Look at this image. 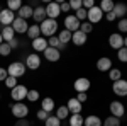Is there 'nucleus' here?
<instances>
[{
  "label": "nucleus",
  "instance_id": "bb28decb",
  "mask_svg": "<svg viewBox=\"0 0 127 126\" xmlns=\"http://www.w3.org/2000/svg\"><path fill=\"white\" fill-rule=\"evenodd\" d=\"M27 36L31 39H36L41 36V27L39 24H34V26H29V29H27Z\"/></svg>",
  "mask_w": 127,
  "mask_h": 126
},
{
  "label": "nucleus",
  "instance_id": "72a5a7b5",
  "mask_svg": "<svg viewBox=\"0 0 127 126\" xmlns=\"http://www.w3.org/2000/svg\"><path fill=\"white\" fill-rule=\"evenodd\" d=\"M22 7V2L20 0H9L7 2V9L12 12H19V9Z\"/></svg>",
  "mask_w": 127,
  "mask_h": 126
},
{
  "label": "nucleus",
  "instance_id": "f8f14e48",
  "mask_svg": "<svg viewBox=\"0 0 127 126\" xmlns=\"http://www.w3.org/2000/svg\"><path fill=\"white\" fill-rule=\"evenodd\" d=\"M64 29L69 31V32H75V31L80 29V20L75 17V15H66L64 17Z\"/></svg>",
  "mask_w": 127,
  "mask_h": 126
},
{
  "label": "nucleus",
  "instance_id": "a878e982",
  "mask_svg": "<svg viewBox=\"0 0 127 126\" xmlns=\"http://www.w3.org/2000/svg\"><path fill=\"white\" fill-rule=\"evenodd\" d=\"M71 36H73V32H69V31L63 29V31L58 34V39H59V43H61V44H64V46H66L69 41H71Z\"/></svg>",
  "mask_w": 127,
  "mask_h": 126
},
{
  "label": "nucleus",
  "instance_id": "6ab92c4d",
  "mask_svg": "<svg viewBox=\"0 0 127 126\" xmlns=\"http://www.w3.org/2000/svg\"><path fill=\"white\" fill-rule=\"evenodd\" d=\"M97 68L100 70V72H108V70L112 68V60L108 58V56H102V58H98Z\"/></svg>",
  "mask_w": 127,
  "mask_h": 126
},
{
  "label": "nucleus",
  "instance_id": "f3484780",
  "mask_svg": "<svg viewBox=\"0 0 127 126\" xmlns=\"http://www.w3.org/2000/svg\"><path fill=\"white\" fill-rule=\"evenodd\" d=\"M68 111H69V114H81V102H78L75 97H71L68 101Z\"/></svg>",
  "mask_w": 127,
  "mask_h": 126
},
{
  "label": "nucleus",
  "instance_id": "c9c22d12",
  "mask_svg": "<svg viewBox=\"0 0 127 126\" xmlns=\"http://www.w3.org/2000/svg\"><path fill=\"white\" fill-rule=\"evenodd\" d=\"M44 125L46 126H61V121H59L56 116H51V114H49V118L44 121Z\"/></svg>",
  "mask_w": 127,
  "mask_h": 126
},
{
  "label": "nucleus",
  "instance_id": "79ce46f5",
  "mask_svg": "<svg viewBox=\"0 0 127 126\" xmlns=\"http://www.w3.org/2000/svg\"><path fill=\"white\" fill-rule=\"evenodd\" d=\"M81 7H83V0H71L69 2V9H73L75 12L78 9H81Z\"/></svg>",
  "mask_w": 127,
  "mask_h": 126
},
{
  "label": "nucleus",
  "instance_id": "aec40b11",
  "mask_svg": "<svg viewBox=\"0 0 127 126\" xmlns=\"http://www.w3.org/2000/svg\"><path fill=\"white\" fill-rule=\"evenodd\" d=\"M32 19L36 20V22H44V20L48 19V15H46V9L39 5V7H36L34 9V14H32Z\"/></svg>",
  "mask_w": 127,
  "mask_h": 126
},
{
  "label": "nucleus",
  "instance_id": "ddd939ff",
  "mask_svg": "<svg viewBox=\"0 0 127 126\" xmlns=\"http://www.w3.org/2000/svg\"><path fill=\"white\" fill-rule=\"evenodd\" d=\"M108 44H110V48H114V49L124 48V38H122V34H119V32L110 34L108 36Z\"/></svg>",
  "mask_w": 127,
  "mask_h": 126
},
{
  "label": "nucleus",
  "instance_id": "a211bd4d",
  "mask_svg": "<svg viewBox=\"0 0 127 126\" xmlns=\"http://www.w3.org/2000/svg\"><path fill=\"white\" fill-rule=\"evenodd\" d=\"M71 43L73 44H76V46H83L85 43H87V34H83L81 31H75L73 32V36H71Z\"/></svg>",
  "mask_w": 127,
  "mask_h": 126
},
{
  "label": "nucleus",
  "instance_id": "4c0bfd02",
  "mask_svg": "<svg viewBox=\"0 0 127 126\" xmlns=\"http://www.w3.org/2000/svg\"><path fill=\"white\" fill-rule=\"evenodd\" d=\"M80 31H81L83 34H88V32L93 31V24H90V22H81V24H80Z\"/></svg>",
  "mask_w": 127,
  "mask_h": 126
},
{
  "label": "nucleus",
  "instance_id": "423d86ee",
  "mask_svg": "<svg viewBox=\"0 0 127 126\" xmlns=\"http://www.w3.org/2000/svg\"><path fill=\"white\" fill-rule=\"evenodd\" d=\"M44 9H46V15H48V19H54V20H56L59 15H61L59 2H49Z\"/></svg>",
  "mask_w": 127,
  "mask_h": 126
},
{
  "label": "nucleus",
  "instance_id": "c03bdc74",
  "mask_svg": "<svg viewBox=\"0 0 127 126\" xmlns=\"http://www.w3.org/2000/svg\"><path fill=\"white\" fill-rule=\"evenodd\" d=\"M36 116H37V119H41V121H46L49 118V113H46L44 109H39V111L36 113Z\"/></svg>",
  "mask_w": 127,
  "mask_h": 126
},
{
  "label": "nucleus",
  "instance_id": "c85d7f7f",
  "mask_svg": "<svg viewBox=\"0 0 127 126\" xmlns=\"http://www.w3.org/2000/svg\"><path fill=\"white\" fill-rule=\"evenodd\" d=\"M48 44L51 46V48H56V49H59V51H63V49L66 48L64 44H61V43H59L58 36H51V38L48 39Z\"/></svg>",
  "mask_w": 127,
  "mask_h": 126
},
{
  "label": "nucleus",
  "instance_id": "ea45409f",
  "mask_svg": "<svg viewBox=\"0 0 127 126\" xmlns=\"http://www.w3.org/2000/svg\"><path fill=\"white\" fill-rule=\"evenodd\" d=\"M5 85L12 90L14 87H17V85H19V84H17V78H15V77H10V75H9V77L5 78Z\"/></svg>",
  "mask_w": 127,
  "mask_h": 126
},
{
  "label": "nucleus",
  "instance_id": "6e6552de",
  "mask_svg": "<svg viewBox=\"0 0 127 126\" xmlns=\"http://www.w3.org/2000/svg\"><path fill=\"white\" fill-rule=\"evenodd\" d=\"M15 20V12H12L9 9H2L0 12V24L5 27V26H12V22Z\"/></svg>",
  "mask_w": 127,
  "mask_h": 126
},
{
  "label": "nucleus",
  "instance_id": "f257e3e1",
  "mask_svg": "<svg viewBox=\"0 0 127 126\" xmlns=\"http://www.w3.org/2000/svg\"><path fill=\"white\" fill-rule=\"evenodd\" d=\"M41 34L42 36H48V38H51V36H56V31H58V22L54 19H46L44 22H41Z\"/></svg>",
  "mask_w": 127,
  "mask_h": 126
},
{
  "label": "nucleus",
  "instance_id": "5fc2aeb1",
  "mask_svg": "<svg viewBox=\"0 0 127 126\" xmlns=\"http://www.w3.org/2000/svg\"><path fill=\"white\" fill-rule=\"evenodd\" d=\"M2 43H3V38H2V34H0V44H2Z\"/></svg>",
  "mask_w": 127,
  "mask_h": 126
},
{
  "label": "nucleus",
  "instance_id": "603ef678",
  "mask_svg": "<svg viewBox=\"0 0 127 126\" xmlns=\"http://www.w3.org/2000/svg\"><path fill=\"white\" fill-rule=\"evenodd\" d=\"M105 19H107L108 22H112V20H115L117 17H115V14H114V12H108V14H105Z\"/></svg>",
  "mask_w": 127,
  "mask_h": 126
},
{
  "label": "nucleus",
  "instance_id": "7c9ffc66",
  "mask_svg": "<svg viewBox=\"0 0 127 126\" xmlns=\"http://www.w3.org/2000/svg\"><path fill=\"white\" fill-rule=\"evenodd\" d=\"M69 116V111L66 106H59L58 109H56V118H58L59 121H63V119H66V118Z\"/></svg>",
  "mask_w": 127,
  "mask_h": 126
},
{
  "label": "nucleus",
  "instance_id": "e433bc0d",
  "mask_svg": "<svg viewBox=\"0 0 127 126\" xmlns=\"http://www.w3.org/2000/svg\"><path fill=\"white\" fill-rule=\"evenodd\" d=\"M117 58H119V61L127 63V48H126V46L120 48V49H117Z\"/></svg>",
  "mask_w": 127,
  "mask_h": 126
},
{
  "label": "nucleus",
  "instance_id": "4be33fe9",
  "mask_svg": "<svg viewBox=\"0 0 127 126\" xmlns=\"http://www.w3.org/2000/svg\"><path fill=\"white\" fill-rule=\"evenodd\" d=\"M112 12L115 14L117 19H124V17L127 15V5H126V3H115Z\"/></svg>",
  "mask_w": 127,
  "mask_h": 126
},
{
  "label": "nucleus",
  "instance_id": "dca6fc26",
  "mask_svg": "<svg viewBox=\"0 0 127 126\" xmlns=\"http://www.w3.org/2000/svg\"><path fill=\"white\" fill-rule=\"evenodd\" d=\"M48 46H49V44H48V39L44 38V36H39V38L32 39V48H34V51H41V53H42Z\"/></svg>",
  "mask_w": 127,
  "mask_h": 126
},
{
  "label": "nucleus",
  "instance_id": "4468645a",
  "mask_svg": "<svg viewBox=\"0 0 127 126\" xmlns=\"http://www.w3.org/2000/svg\"><path fill=\"white\" fill-rule=\"evenodd\" d=\"M90 85H92V84H90V80H88L87 77H80V78H76V80H75V84H73V87H75V90H76V92H87L88 89H90Z\"/></svg>",
  "mask_w": 127,
  "mask_h": 126
},
{
  "label": "nucleus",
  "instance_id": "7ed1b4c3",
  "mask_svg": "<svg viewBox=\"0 0 127 126\" xmlns=\"http://www.w3.org/2000/svg\"><path fill=\"white\" fill-rule=\"evenodd\" d=\"M10 111H12L14 118H17V119H24V118L29 114V107H27V104H24V102H14L10 106Z\"/></svg>",
  "mask_w": 127,
  "mask_h": 126
},
{
  "label": "nucleus",
  "instance_id": "6e6d98bb",
  "mask_svg": "<svg viewBox=\"0 0 127 126\" xmlns=\"http://www.w3.org/2000/svg\"><path fill=\"white\" fill-rule=\"evenodd\" d=\"M0 99H2V94H0Z\"/></svg>",
  "mask_w": 127,
  "mask_h": 126
},
{
  "label": "nucleus",
  "instance_id": "473e14b6",
  "mask_svg": "<svg viewBox=\"0 0 127 126\" xmlns=\"http://www.w3.org/2000/svg\"><path fill=\"white\" fill-rule=\"evenodd\" d=\"M102 126H120V119L114 116H108L107 119L102 121Z\"/></svg>",
  "mask_w": 127,
  "mask_h": 126
},
{
  "label": "nucleus",
  "instance_id": "c756f323",
  "mask_svg": "<svg viewBox=\"0 0 127 126\" xmlns=\"http://www.w3.org/2000/svg\"><path fill=\"white\" fill-rule=\"evenodd\" d=\"M114 5H115V3H114L112 0H102V3H100L98 7L102 9L103 14H108V12H112V10H114Z\"/></svg>",
  "mask_w": 127,
  "mask_h": 126
},
{
  "label": "nucleus",
  "instance_id": "a18cd8bd",
  "mask_svg": "<svg viewBox=\"0 0 127 126\" xmlns=\"http://www.w3.org/2000/svg\"><path fill=\"white\" fill-rule=\"evenodd\" d=\"M92 7H95V2L93 0H83V9L85 10H90Z\"/></svg>",
  "mask_w": 127,
  "mask_h": 126
},
{
  "label": "nucleus",
  "instance_id": "b1692460",
  "mask_svg": "<svg viewBox=\"0 0 127 126\" xmlns=\"http://www.w3.org/2000/svg\"><path fill=\"white\" fill-rule=\"evenodd\" d=\"M41 109H44L46 113H53V109H54V101L51 99V97H44L42 99V102H41Z\"/></svg>",
  "mask_w": 127,
  "mask_h": 126
},
{
  "label": "nucleus",
  "instance_id": "393cba45",
  "mask_svg": "<svg viewBox=\"0 0 127 126\" xmlns=\"http://www.w3.org/2000/svg\"><path fill=\"white\" fill-rule=\"evenodd\" d=\"M83 126H102V119L95 114H92V116H87L85 118V123Z\"/></svg>",
  "mask_w": 127,
  "mask_h": 126
},
{
  "label": "nucleus",
  "instance_id": "37998d69",
  "mask_svg": "<svg viewBox=\"0 0 127 126\" xmlns=\"http://www.w3.org/2000/svg\"><path fill=\"white\" fill-rule=\"evenodd\" d=\"M75 17H76L78 20H85V19H87V10L83 9V7H81V9H78L76 12H75Z\"/></svg>",
  "mask_w": 127,
  "mask_h": 126
},
{
  "label": "nucleus",
  "instance_id": "58836bf2",
  "mask_svg": "<svg viewBox=\"0 0 127 126\" xmlns=\"http://www.w3.org/2000/svg\"><path fill=\"white\" fill-rule=\"evenodd\" d=\"M117 29H119V34H122V32H127V17H124V19L119 20Z\"/></svg>",
  "mask_w": 127,
  "mask_h": 126
},
{
  "label": "nucleus",
  "instance_id": "0eeeda50",
  "mask_svg": "<svg viewBox=\"0 0 127 126\" xmlns=\"http://www.w3.org/2000/svg\"><path fill=\"white\" fill-rule=\"evenodd\" d=\"M108 109H110L112 116H114V118H119V119H120V118L126 114V106H124L120 101H114V102H110Z\"/></svg>",
  "mask_w": 127,
  "mask_h": 126
},
{
  "label": "nucleus",
  "instance_id": "2eb2a0df",
  "mask_svg": "<svg viewBox=\"0 0 127 126\" xmlns=\"http://www.w3.org/2000/svg\"><path fill=\"white\" fill-rule=\"evenodd\" d=\"M42 55H44V58L48 60V61H58L61 58V51L56 48H51V46H48V48L44 49Z\"/></svg>",
  "mask_w": 127,
  "mask_h": 126
},
{
  "label": "nucleus",
  "instance_id": "8fccbe9b",
  "mask_svg": "<svg viewBox=\"0 0 127 126\" xmlns=\"http://www.w3.org/2000/svg\"><path fill=\"white\" fill-rule=\"evenodd\" d=\"M9 77L7 73V68H0V82H5V78Z\"/></svg>",
  "mask_w": 127,
  "mask_h": 126
},
{
  "label": "nucleus",
  "instance_id": "9d476101",
  "mask_svg": "<svg viewBox=\"0 0 127 126\" xmlns=\"http://www.w3.org/2000/svg\"><path fill=\"white\" fill-rule=\"evenodd\" d=\"M12 29H14V32L26 34V32H27V29H29V24H27V20L20 19V17H15V20L12 22Z\"/></svg>",
  "mask_w": 127,
  "mask_h": 126
},
{
  "label": "nucleus",
  "instance_id": "1a4fd4ad",
  "mask_svg": "<svg viewBox=\"0 0 127 126\" xmlns=\"http://www.w3.org/2000/svg\"><path fill=\"white\" fill-rule=\"evenodd\" d=\"M112 90H114V94H115V96L126 97V96H127V80L120 78V80H117V82H114Z\"/></svg>",
  "mask_w": 127,
  "mask_h": 126
},
{
  "label": "nucleus",
  "instance_id": "412c9836",
  "mask_svg": "<svg viewBox=\"0 0 127 126\" xmlns=\"http://www.w3.org/2000/svg\"><path fill=\"white\" fill-rule=\"evenodd\" d=\"M32 14H34V9H32L31 5H22L19 9V12H17V15L24 20H27L29 17H32Z\"/></svg>",
  "mask_w": 127,
  "mask_h": 126
},
{
  "label": "nucleus",
  "instance_id": "20e7f679",
  "mask_svg": "<svg viewBox=\"0 0 127 126\" xmlns=\"http://www.w3.org/2000/svg\"><path fill=\"white\" fill-rule=\"evenodd\" d=\"M10 97L15 101V102H22L24 99H27V87L26 85H17L10 90Z\"/></svg>",
  "mask_w": 127,
  "mask_h": 126
},
{
  "label": "nucleus",
  "instance_id": "864d4df0",
  "mask_svg": "<svg viewBox=\"0 0 127 126\" xmlns=\"http://www.w3.org/2000/svg\"><path fill=\"white\" fill-rule=\"evenodd\" d=\"M124 46L127 48V38H124Z\"/></svg>",
  "mask_w": 127,
  "mask_h": 126
},
{
  "label": "nucleus",
  "instance_id": "de8ad7c7",
  "mask_svg": "<svg viewBox=\"0 0 127 126\" xmlns=\"http://www.w3.org/2000/svg\"><path fill=\"white\" fill-rule=\"evenodd\" d=\"M75 99H76L78 102H81V104H83V102H85V101L88 99V96H87V92H80V94L75 97Z\"/></svg>",
  "mask_w": 127,
  "mask_h": 126
},
{
  "label": "nucleus",
  "instance_id": "49530a36",
  "mask_svg": "<svg viewBox=\"0 0 127 126\" xmlns=\"http://www.w3.org/2000/svg\"><path fill=\"white\" fill-rule=\"evenodd\" d=\"M59 9H61V14L68 12L69 10V2H59Z\"/></svg>",
  "mask_w": 127,
  "mask_h": 126
},
{
  "label": "nucleus",
  "instance_id": "cd10ccee",
  "mask_svg": "<svg viewBox=\"0 0 127 126\" xmlns=\"http://www.w3.org/2000/svg\"><path fill=\"white\" fill-rule=\"evenodd\" d=\"M85 123V118L81 114H71L69 116V126H83Z\"/></svg>",
  "mask_w": 127,
  "mask_h": 126
},
{
  "label": "nucleus",
  "instance_id": "3c124183",
  "mask_svg": "<svg viewBox=\"0 0 127 126\" xmlns=\"http://www.w3.org/2000/svg\"><path fill=\"white\" fill-rule=\"evenodd\" d=\"M7 44H9V46H10V48H12V49H15V48H17V46H19V39H15V38H14V39H12V41H9Z\"/></svg>",
  "mask_w": 127,
  "mask_h": 126
},
{
  "label": "nucleus",
  "instance_id": "9b49d317",
  "mask_svg": "<svg viewBox=\"0 0 127 126\" xmlns=\"http://www.w3.org/2000/svg\"><path fill=\"white\" fill-rule=\"evenodd\" d=\"M26 67L29 70H37L41 67V56L36 55V53H31L26 56Z\"/></svg>",
  "mask_w": 127,
  "mask_h": 126
},
{
  "label": "nucleus",
  "instance_id": "a19ab883",
  "mask_svg": "<svg viewBox=\"0 0 127 126\" xmlns=\"http://www.w3.org/2000/svg\"><path fill=\"white\" fill-rule=\"evenodd\" d=\"M10 51H12V48H10L7 43H2V44H0V55H2V56H9Z\"/></svg>",
  "mask_w": 127,
  "mask_h": 126
},
{
  "label": "nucleus",
  "instance_id": "09e8293b",
  "mask_svg": "<svg viewBox=\"0 0 127 126\" xmlns=\"http://www.w3.org/2000/svg\"><path fill=\"white\" fill-rule=\"evenodd\" d=\"M14 126H31V123L27 119H17V121L14 123Z\"/></svg>",
  "mask_w": 127,
  "mask_h": 126
},
{
  "label": "nucleus",
  "instance_id": "2f4dec72",
  "mask_svg": "<svg viewBox=\"0 0 127 126\" xmlns=\"http://www.w3.org/2000/svg\"><path fill=\"white\" fill-rule=\"evenodd\" d=\"M108 78H110L112 82H117V80L122 78V72H120L119 68H110V70H108Z\"/></svg>",
  "mask_w": 127,
  "mask_h": 126
},
{
  "label": "nucleus",
  "instance_id": "39448f33",
  "mask_svg": "<svg viewBox=\"0 0 127 126\" xmlns=\"http://www.w3.org/2000/svg\"><path fill=\"white\" fill-rule=\"evenodd\" d=\"M102 17H103V12H102V9H100L98 5H95V7H92L90 10H87V19H88L90 24H97V22H100Z\"/></svg>",
  "mask_w": 127,
  "mask_h": 126
},
{
  "label": "nucleus",
  "instance_id": "4d7b16f0",
  "mask_svg": "<svg viewBox=\"0 0 127 126\" xmlns=\"http://www.w3.org/2000/svg\"><path fill=\"white\" fill-rule=\"evenodd\" d=\"M0 12H2V7H0Z\"/></svg>",
  "mask_w": 127,
  "mask_h": 126
},
{
  "label": "nucleus",
  "instance_id": "f03ea898",
  "mask_svg": "<svg viewBox=\"0 0 127 126\" xmlns=\"http://www.w3.org/2000/svg\"><path fill=\"white\" fill-rule=\"evenodd\" d=\"M26 70H27L26 63H22V61H12L9 67H7V73H9L10 77L19 78L22 75H26Z\"/></svg>",
  "mask_w": 127,
  "mask_h": 126
},
{
  "label": "nucleus",
  "instance_id": "5701e85b",
  "mask_svg": "<svg viewBox=\"0 0 127 126\" xmlns=\"http://www.w3.org/2000/svg\"><path fill=\"white\" fill-rule=\"evenodd\" d=\"M0 34H2V38H3V43L12 41V39H14V29H12V26H5V27H2Z\"/></svg>",
  "mask_w": 127,
  "mask_h": 126
},
{
  "label": "nucleus",
  "instance_id": "f704fd0d",
  "mask_svg": "<svg viewBox=\"0 0 127 126\" xmlns=\"http://www.w3.org/2000/svg\"><path fill=\"white\" fill-rule=\"evenodd\" d=\"M39 92L36 90V89H31V90H27V101H31V102H37L39 101Z\"/></svg>",
  "mask_w": 127,
  "mask_h": 126
}]
</instances>
